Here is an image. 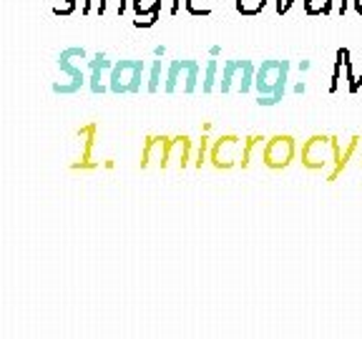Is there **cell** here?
Instances as JSON below:
<instances>
[{
    "label": "cell",
    "instance_id": "obj_15",
    "mask_svg": "<svg viewBox=\"0 0 362 339\" xmlns=\"http://www.w3.org/2000/svg\"><path fill=\"white\" fill-rule=\"evenodd\" d=\"M161 3L164 0H131V8H134V16H151V13H161Z\"/></svg>",
    "mask_w": 362,
    "mask_h": 339
},
{
    "label": "cell",
    "instance_id": "obj_24",
    "mask_svg": "<svg viewBox=\"0 0 362 339\" xmlns=\"http://www.w3.org/2000/svg\"><path fill=\"white\" fill-rule=\"evenodd\" d=\"M294 3H297V0H277V16H287L294 8Z\"/></svg>",
    "mask_w": 362,
    "mask_h": 339
},
{
    "label": "cell",
    "instance_id": "obj_28",
    "mask_svg": "<svg viewBox=\"0 0 362 339\" xmlns=\"http://www.w3.org/2000/svg\"><path fill=\"white\" fill-rule=\"evenodd\" d=\"M181 8V0H171V6H169V16H176Z\"/></svg>",
    "mask_w": 362,
    "mask_h": 339
},
{
    "label": "cell",
    "instance_id": "obj_17",
    "mask_svg": "<svg viewBox=\"0 0 362 339\" xmlns=\"http://www.w3.org/2000/svg\"><path fill=\"white\" fill-rule=\"evenodd\" d=\"M166 78L164 73V63L161 61H153L151 63V71H148V83H146V90L148 93H156L158 85H161V81Z\"/></svg>",
    "mask_w": 362,
    "mask_h": 339
},
{
    "label": "cell",
    "instance_id": "obj_4",
    "mask_svg": "<svg viewBox=\"0 0 362 339\" xmlns=\"http://www.w3.org/2000/svg\"><path fill=\"white\" fill-rule=\"evenodd\" d=\"M255 76L252 61H226L221 68V93H249L255 88Z\"/></svg>",
    "mask_w": 362,
    "mask_h": 339
},
{
    "label": "cell",
    "instance_id": "obj_26",
    "mask_svg": "<svg viewBox=\"0 0 362 339\" xmlns=\"http://www.w3.org/2000/svg\"><path fill=\"white\" fill-rule=\"evenodd\" d=\"M81 13H83V16H90V13H93V0H83V6H81Z\"/></svg>",
    "mask_w": 362,
    "mask_h": 339
},
{
    "label": "cell",
    "instance_id": "obj_11",
    "mask_svg": "<svg viewBox=\"0 0 362 339\" xmlns=\"http://www.w3.org/2000/svg\"><path fill=\"white\" fill-rule=\"evenodd\" d=\"M189 156H192V141L189 136H176L169 141V153H166L164 171L169 169H187Z\"/></svg>",
    "mask_w": 362,
    "mask_h": 339
},
{
    "label": "cell",
    "instance_id": "obj_2",
    "mask_svg": "<svg viewBox=\"0 0 362 339\" xmlns=\"http://www.w3.org/2000/svg\"><path fill=\"white\" fill-rule=\"evenodd\" d=\"M339 146L332 136H312L302 146V166L310 171H325L329 166H337Z\"/></svg>",
    "mask_w": 362,
    "mask_h": 339
},
{
    "label": "cell",
    "instance_id": "obj_18",
    "mask_svg": "<svg viewBox=\"0 0 362 339\" xmlns=\"http://www.w3.org/2000/svg\"><path fill=\"white\" fill-rule=\"evenodd\" d=\"M216 73H219V63H216L214 58H211V61L206 63V68H204V83H202V90H204V93H211V90H214Z\"/></svg>",
    "mask_w": 362,
    "mask_h": 339
},
{
    "label": "cell",
    "instance_id": "obj_9",
    "mask_svg": "<svg viewBox=\"0 0 362 339\" xmlns=\"http://www.w3.org/2000/svg\"><path fill=\"white\" fill-rule=\"evenodd\" d=\"M90 68V78H88V85L93 93H106L108 90V76H111V68H113V61H108L106 53H96L93 61L88 63Z\"/></svg>",
    "mask_w": 362,
    "mask_h": 339
},
{
    "label": "cell",
    "instance_id": "obj_6",
    "mask_svg": "<svg viewBox=\"0 0 362 339\" xmlns=\"http://www.w3.org/2000/svg\"><path fill=\"white\" fill-rule=\"evenodd\" d=\"M83 58H86L83 48H66V51L61 53L58 66H61L63 73L71 78V83H66V85L56 83L53 85L56 93H76V90H81V85L86 83V76H83V71H81V61H83Z\"/></svg>",
    "mask_w": 362,
    "mask_h": 339
},
{
    "label": "cell",
    "instance_id": "obj_31",
    "mask_svg": "<svg viewBox=\"0 0 362 339\" xmlns=\"http://www.w3.org/2000/svg\"><path fill=\"white\" fill-rule=\"evenodd\" d=\"M300 71H302V73H305V71H310V61H302L300 63Z\"/></svg>",
    "mask_w": 362,
    "mask_h": 339
},
{
    "label": "cell",
    "instance_id": "obj_21",
    "mask_svg": "<svg viewBox=\"0 0 362 339\" xmlns=\"http://www.w3.org/2000/svg\"><path fill=\"white\" fill-rule=\"evenodd\" d=\"M345 66V56H342V48L337 51V61H334V68H332V78H329V93H337L339 88V71Z\"/></svg>",
    "mask_w": 362,
    "mask_h": 339
},
{
    "label": "cell",
    "instance_id": "obj_22",
    "mask_svg": "<svg viewBox=\"0 0 362 339\" xmlns=\"http://www.w3.org/2000/svg\"><path fill=\"white\" fill-rule=\"evenodd\" d=\"M71 13H76V0H58L56 6H53V16H71Z\"/></svg>",
    "mask_w": 362,
    "mask_h": 339
},
{
    "label": "cell",
    "instance_id": "obj_16",
    "mask_svg": "<svg viewBox=\"0 0 362 339\" xmlns=\"http://www.w3.org/2000/svg\"><path fill=\"white\" fill-rule=\"evenodd\" d=\"M267 3H269V0H237L234 6H237L239 16H259L267 8Z\"/></svg>",
    "mask_w": 362,
    "mask_h": 339
},
{
    "label": "cell",
    "instance_id": "obj_20",
    "mask_svg": "<svg viewBox=\"0 0 362 339\" xmlns=\"http://www.w3.org/2000/svg\"><path fill=\"white\" fill-rule=\"evenodd\" d=\"M342 56H345L347 88H350V93H357V90H360V85H357V76H355V71H352V58H350V51H347V48H342Z\"/></svg>",
    "mask_w": 362,
    "mask_h": 339
},
{
    "label": "cell",
    "instance_id": "obj_7",
    "mask_svg": "<svg viewBox=\"0 0 362 339\" xmlns=\"http://www.w3.org/2000/svg\"><path fill=\"white\" fill-rule=\"evenodd\" d=\"M294 138L287 133H279V136H272L269 141L264 143V153H262V161H264L267 169H287L292 164L294 158Z\"/></svg>",
    "mask_w": 362,
    "mask_h": 339
},
{
    "label": "cell",
    "instance_id": "obj_1",
    "mask_svg": "<svg viewBox=\"0 0 362 339\" xmlns=\"http://www.w3.org/2000/svg\"><path fill=\"white\" fill-rule=\"evenodd\" d=\"M289 81V61H279V58H269L257 68L255 76V88L259 93L257 103L259 106H277L284 98V90H287Z\"/></svg>",
    "mask_w": 362,
    "mask_h": 339
},
{
    "label": "cell",
    "instance_id": "obj_8",
    "mask_svg": "<svg viewBox=\"0 0 362 339\" xmlns=\"http://www.w3.org/2000/svg\"><path fill=\"white\" fill-rule=\"evenodd\" d=\"M244 151V141L239 136H221L219 141L211 146L209 161L216 169H232L239 161V153Z\"/></svg>",
    "mask_w": 362,
    "mask_h": 339
},
{
    "label": "cell",
    "instance_id": "obj_13",
    "mask_svg": "<svg viewBox=\"0 0 362 339\" xmlns=\"http://www.w3.org/2000/svg\"><path fill=\"white\" fill-rule=\"evenodd\" d=\"M129 8V0H98L96 13L98 16H124Z\"/></svg>",
    "mask_w": 362,
    "mask_h": 339
},
{
    "label": "cell",
    "instance_id": "obj_32",
    "mask_svg": "<svg viewBox=\"0 0 362 339\" xmlns=\"http://www.w3.org/2000/svg\"><path fill=\"white\" fill-rule=\"evenodd\" d=\"M294 93H305V83H297V85H294Z\"/></svg>",
    "mask_w": 362,
    "mask_h": 339
},
{
    "label": "cell",
    "instance_id": "obj_14",
    "mask_svg": "<svg viewBox=\"0 0 362 339\" xmlns=\"http://www.w3.org/2000/svg\"><path fill=\"white\" fill-rule=\"evenodd\" d=\"M307 16H329L334 11V0H302Z\"/></svg>",
    "mask_w": 362,
    "mask_h": 339
},
{
    "label": "cell",
    "instance_id": "obj_10",
    "mask_svg": "<svg viewBox=\"0 0 362 339\" xmlns=\"http://www.w3.org/2000/svg\"><path fill=\"white\" fill-rule=\"evenodd\" d=\"M169 141L171 138H166V136H151L141 151V169H151L153 164L164 169L166 153H169Z\"/></svg>",
    "mask_w": 362,
    "mask_h": 339
},
{
    "label": "cell",
    "instance_id": "obj_27",
    "mask_svg": "<svg viewBox=\"0 0 362 339\" xmlns=\"http://www.w3.org/2000/svg\"><path fill=\"white\" fill-rule=\"evenodd\" d=\"M337 3H339V6H337V13H339V16H345V13H347V8H350V3H352V0H337Z\"/></svg>",
    "mask_w": 362,
    "mask_h": 339
},
{
    "label": "cell",
    "instance_id": "obj_3",
    "mask_svg": "<svg viewBox=\"0 0 362 339\" xmlns=\"http://www.w3.org/2000/svg\"><path fill=\"white\" fill-rule=\"evenodd\" d=\"M144 81V61H134V58H124L116 61L108 76V90L116 96H126V93H139Z\"/></svg>",
    "mask_w": 362,
    "mask_h": 339
},
{
    "label": "cell",
    "instance_id": "obj_12",
    "mask_svg": "<svg viewBox=\"0 0 362 339\" xmlns=\"http://www.w3.org/2000/svg\"><path fill=\"white\" fill-rule=\"evenodd\" d=\"M264 138L262 136H249L247 141H244V151H242V169H247L249 164H252V158H255L257 151L264 153Z\"/></svg>",
    "mask_w": 362,
    "mask_h": 339
},
{
    "label": "cell",
    "instance_id": "obj_25",
    "mask_svg": "<svg viewBox=\"0 0 362 339\" xmlns=\"http://www.w3.org/2000/svg\"><path fill=\"white\" fill-rule=\"evenodd\" d=\"M204 156H206V136H202V146H199V151H197V166L202 169V164H204Z\"/></svg>",
    "mask_w": 362,
    "mask_h": 339
},
{
    "label": "cell",
    "instance_id": "obj_29",
    "mask_svg": "<svg viewBox=\"0 0 362 339\" xmlns=\"http://www.w3.org/2000/svg\"><path fill=\"white\" fill-rule=\"evenodd\" d=\"M352 8H355L357 16H362V0H352Z\"/></svg>",
    "mask_w": 362,
    "mask_h": 339
},
{
    "label": "cell",
    "instance_id": "obj_5",
    "mask_svg": "<svg viewBox=\"0 0 362 339\" xmlns=\"http://www.w3.org/2000/svg\"><path fill=\"white\" fill-rule=\"evenodd\" d=\"M166 83H164V90L166 93H176L181 83V90L184 93H194L197 90V81H199V63L187 58V61H171L169 71H166Z\"/></svg>",
    "mask_w": 362,
    "mask_h": 339
},
{
    "label": "cell",
    "instance_id": "obj_23",
    "mask_svg": "<svg viewBox=\"0 0 362 339\" xmlns=\"http://www.w3.org/2000/svg\"><path fill=\"white\" fill-rule=\"evenodd\" d=\"M158 18H161V13H151V16H141L134 20V28H151V25H156Z\"/></svg>",
    "mask_w": 362,
    "mask_h": 339
},
{
    "label": "cell",
    "instance_id": "obj_19",
    "mask_svg": "<svg viewBox=\"0 0 362 339\" xmlns=\"http://www.w3.org/2000/svg\"><path fill=\"white\" fill-rule=\"evenodd\" d=\"M184 6L192 16H211L214 8L209 6V0H184Z\"/></svg>",
    "mask_w": 362,
    "mask_h": 339
},
{
    "label": "cell",
    "instance_id": "obj_33",
    "mask_svg": "<svg viewBox=\"0 0 362 339\" xmlns=\"http://www.w3.org/2000/svg\"><path fill=\"white\" fill-rule=\"evenodd\" d=\"M219 53H221V48H219V45H214V48H211V58H216Z\"/></svg>",
    "mask_w": 362,
    "mask_h": 339
},
{
    "label": "cell",
    "instance_id": "obj_30",
    "mask_svg": "<svg viewBox=\"0 0 362 339\" xmlns=\"http://www.w3.org/2000/svg\"><path fill=\"white\" fill-rule=\"evenodd\" d=\"M153 53H156V56L161 58V56H164V53H166V48H164V45H158V48H153Z\"/></svg>",
    "mask_w": 362,
    "mask_h": 339
}]
</instances>
